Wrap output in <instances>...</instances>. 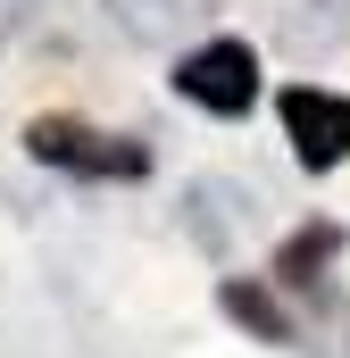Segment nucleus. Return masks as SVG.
I'll return each mask as SVG.
<instances>
[{"mask_svg": "<svg viewBox=\"0 0 350 358\" xmlns=\"http://www.w3.org/2000/svg\"><path fill=\"white\" fill-rule=\"evenodd\" d=\"M25 150H34L42 167H67V176H117V183L150 167L142 142L100 134V125H76V117H34V125H25Z\"/></svg>", "mask_w": 350, "mask_h": 358, "instance_id": "1", "label": "nucleus"}, {"mask_svg": "<svg viewBox=\"0 0 350 358\" xmlns=\"http://www.w3.org/2000/svg\"><path fill=\"white\" fill-rule=\"evenodd\" d=\"M175 92L192 108H217V117H242L259 100V50L251 42H200L183 67H175Z\"/></svg>", "mask_w": 350, "mask_h": 358, "instance_id": "2", "label": "nucleus"}, {"mask_svg": "<svg viewBox=\"0 0 350 358\" xmlns=\"http://www.w3.org/2000/svg\"><path fill=\"white\" fill-rule=\"evenodd\" d=\"M284 134H292L300 167H342L350 159V100H334L317 84H292L284 92Z\"/></svg>", "mask_w": 350, "mask_h": 358, "instance_id": "3", "label": "nucleus"}, {"mask_svg": "<svg viewBox=\"0 0 350 358\" xmlns=\"http://www.w3.org/2000/svg\"><path fill=\"white\" fill-rule=\"evenodd\" d=\"M209 8H217V0H108V17H117L134 42H175V34H192Z\"/></svg>", "mask_w": 350, "mask_h": 358, "instance_id": "4", "label": "nucleus"}, {"mask_svg": "<svg viewBox=\"0 0 350 358\" xmlns=\"http://www.w3.org/2000/svg\"><path fill=\"white\" fill-rule=\"evenodd\" d=\"M217 300H225V317H242V325H251L259 342H292V317H284V308L267 300L259 283H242V275H234V283H225Z\"/></svg>", "mask_w": 350, "mask_h": 358, "instance_id": "5", "label": "nucleus"}, {"mask_svg": "<svg viewBox=\"0 0 350 358\" xmlns=\"http://www.w3.org/2000/svg\"><path fill=\"white\" fill-rule=\"evenodd\" d=\"M334 250H342V234H334V225H309L300 242H284V275H292V283H317V267H326Z\"/></svg>", "mask_w": 350, "mask_h": 358, "instance_id": "6", "label": "nucleus"}]
</instances>
